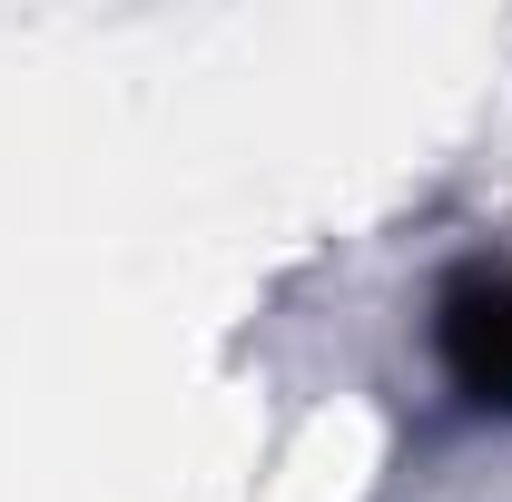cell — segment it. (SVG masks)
Returning <instances> with one entry per match:
<instances>
[{"mask_svg": "<svg viewBox=\"0 0 512 502\" xmlns=\"http://www.w3.org/2000/svg\"><path fill=\"white\" fill-rule=\"evenodd\" d=\"M434 355H444L463 404L512 414V266L473 256V266L444 276V296H434Z\"/></svg>", "mask_w": 512, "mask_h": 502, "instance_id": "6da1fadb", "label": "cell"}]
</instances>
